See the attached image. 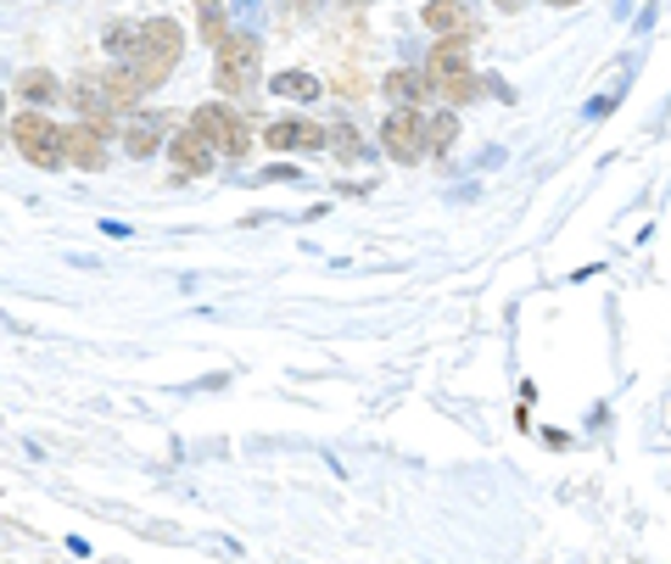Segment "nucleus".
I'll return each mask as SVG.
<instances>
[{"label": "nucleus", "instance_id": "1", "mask_svg": "<svg viewBox=\"0 0 671 564\" xmlns=\"http://www.w3.org/2000/svg\"><path fill=\"white\" fill-rule=\"evenodd\" d=\"M12 146H18V151H23V162H29V168H40V173L67 168V124L45 118L40 107H23V113L12 118Z\"/></svg>", "mask_w": 671, "mask_h": 564}, {"label": "nucleus", "instance_id": "2", "mask_svg": "<svg viewBox=\"0 0 671 564\" xmlns=\"http://www.w3.org/2000/svg\"><path fill=\"white\" fill-rule=\"evenodd\" d=\"M180 56H185V29L174 18H151V23H140V56L129 67L140 73L146 89H157V84H168V73L180 67Z\"/></svg>", "mask_w": 671, "mask_h": 564}, {"label": "nucleus", "instance_id": "3", "mask_svg": "<svg viewBox=\"0 0 671 564\" xmlns=\"http://www.w3.org/2000/svg\"><path fill=\"white\" fill-rule=\"evenodd\" d=\"M258 62H264V40L258 34H230L213 51V84H219V96H252V89H258Z\"/></svg>", "mask_w": 671, "mask_h": 564}, {"label": "nucleus", "instance_id": "4", "mask_svg": "<svg viewBox=\"0 0 671 564\" xmlns=\"http://www.w3.org/2000/svg\"><path fill=\"white\" fill-rule=\"evenodd\" d=\"M191 129L207 140V146H219V157H246L252 151V124H246V113H235L230 102H207V107H196L191 113Z\"/></svg>", "mask_w": 671, "mask_h": 564}, {"label": "nucleus", "instance_id": "5", "mask_svg": "<svg viewBox=\"0 0 671 564\" xmlns=\"http://www.w3.org/2000/svg\"><path fill=\"white\" fill-rule=\"evenodd\" d=\"M381 151L403 168L426 157V107H392L381 118Z\"/></svg>", "mask_w": 671, "mask_h": 564}, {"label": "nucleus", "instance_id": "6", "mask_svg": "<svg viewBox=\"0 0 671 564\" xmlns=\"http://www.w3.org/2000/svg\"><path fill=\"white\" fill-rule=\"evenodd\" d=\"M107 140H113V135H107L102 124H90V118L67 124V168H78V173H102L107 157H113Z\"/></svg>", "mask_w": 671, "mask_h": 564}, {"label": "nucleus", "instance_id": "7", "mask_svg": "<svg viewBox=\"0 0 671 564\" xmlns=\"http://www.w3.org/2000/svg\"><path fill=\"white\" fill-rule=\"evenodd\" d=\"M67 96H73V107H78V118H90V124H102L107 135L118 129V102L107 96V84H102V73H78L73 84H67Z\"/></svg>", "mask_w": 671, "mask_h": 564}, {"label": "nucleus", "instance_id": "8", "mask_svg": "<svg viewBox=\"0 0 671 564\" xmlns=\"http://www.w3.org/2000/svg\"><path fill=\"white\" fill-rule=\"evenodd\" d=\"M168 162H174V173H180V179H202V173H213L219 146H207L196 129H180L174 140H168Z\"/></svg>", "mask_w": 671, "mask_h": 564}, {"label": "nucleus", "instance_id": "9", "mask_svg": "<svg viewBox=\"0 0 671 564\" xmlns=\"http://www.w3.org/2000/svg\"><path fill=\"white\" fill-rule=\"evenodd\" d=\"M264 140H269L275 151H319V146H330V129L313 124V118H275V124L264 129Z\"/></svg>", "mask_w": 671, "mask_h": 564}, {"label": "nucleus", "instance_id": "10", "mask_svg": "<svg viewBox=\"0 0 671 564\" xmlns=\"http://www.w3.org/2000/svg\"><path fill=\"white\" fill-rule=\"evenodd\" d=\"M168 124H174V118H151V113H135L129 124H124V151L135 157V162H146V157H157L162 146H168Z\"/></svg>", "mask_w": 671, "mask_h": 564}, {"label": "nucleus", "instance_id": "11", "mask_svg": "<svg viewBox=\"0 0 671 564\" xmlns=\"http://www.w3.org/2000/svg\"><path fill=\"white\" fill-rule=\"evenodd\" d=\"M426 29L437 34V40H448V34H481V23L470 18V0H426Z\"/></svg>", "mask_w": 671, "mask_h": 564}, {"label": "nucleus", "instance_id": "12", "mask_svg": "<svg viewBox=\"0 0 671 564\" xmlns=\"http://www.w3.org/2000/svg\"><path fill=\"white\" fill-rule=\"evenodd\" d=\"M381 89H386L397 107H426V102L437 96V84L426 78V67H392V73L381 78Z\"/></svg>", "mask_w": 671, "mask_h": 564}, {"label": "nucleus", "instance_id": "13", "mask_svg": "<svg viewBox=\"0 0 671 564\" xmlns=\"http://www.w3.org/2000/svg\"><path fill=\"white\" fill-rule=\"evenodd\" d=\"M470 34H448V40H437L432 51H426V78L437 84V78H448V73H459V67H470Z\"/></svg>", "mask_w": 671, "mask_h": 564}, {"label": "nucleus", "instance_id": "14", "mask_svg": "<svg viewBox=\"0 0 671 564\" xmlns=\"http://www.w3.org/2000/svg\"><path fill=\"white\" fill-rule=\"evenodd\" d=\"M102 84H107V96L118 102V113H129V107L146 96V84H140V73H135L129 62H113V67H102Z\"/></svg>", "mask_w": 671, "mask_h": 564}, {"label": "nucleus", "instance_id": "15", "mask_svg": "<svg viewBox=\"0 0 671 564\" xmlns=\"http://www.w3.org/2000/svg\"><path fill=\"white\" fill-rule=\"evenodd\" d=\"M481 89H487V84H481V73H476V67H459V73L437 78V96H443L454 113H459V107H470V102H481Z\"/></svg>", "mask_w": 671, "mask_h": 564}, {"label": "nucleus", "instance_id": "16", "mask_svg": "<svg viewBox=\"0 0 671 564\" xmlns=\"http://www.w3.org/2000/svg\"><path fill=\"white\" fill-rule=\"evenodd\" d=\"M102 45H107V56H113V62H135V56H140V23L113 18V23L102 29Z\"/></svg>", "mask_w": 671, "mask_h": 564}, {"label": "nucleus", "instance_id": "17", "mask_svg": "<svg viewBox=\"0 0 671 564\" xmlns=\"http://www.w3.org/2000/svg\"><path fill=\"white\" fill-rule=\"evenodd\" d=\"M18 96H23V102L51 107V102H62V96H67V89L56 84V73H51V67H29V73L18 78Z\"/></svg>", "mask_w": 671, "mask_h": 564}, {"label": "nucleus", "instance_id": "18", "mask_svg": "<svg viewBox=\"0 0 671 564\" xmlns=\"http://www.w3.org/2000/svg\"><path fill=\"white\" fill-rule=\"evenodd\" d=\"M196 34H202V45H224L235 29H230V18H224V7H219V0H196Z\"/></svg>", "mask_w": 671, "mask_h": 564}, {"label": "nucleus", "instance_id": "19", "mask_svg": "<svg viewBox=\"0 0 671 564\" xmlns=\"http://www.w3.org/2000/svg\"><path fill=\"white\" fill-rule=\"evenodd\" d=\"M454 140H459V113H454V107L426 113V151H432V157H443Z\"/></svg>", "mask_w": 671, "mask_h": 564}, {"label": "nucleus", "instance_id": "20", "mask_svg": "<svg viewBox=\"0 0 671 564\" xmlns=\"http://www.w3.org/2000/svg\"><path fill=\"white\" fill-rule=\"evenodd\" d=\"M269 89H275V96L313 102V96H319V78H308V73H275V78H269Z\"/></svg>", "mask_w": 671, "mask_h": 564}, {"label": "nucleus", "instance_id": "21", "mask_svg": "<svg viewBox=\"0 0 671 564\" xmlns=\"http://www.w3.org/2000/svg\"><path fill=\"white\" fill-rule=\"evenodd\" d=\"M330 146H336V157H342V162H359V151H364V146H359V135H353L348 124H336Z\"/></svg>", "mask_w": 671, "mask_h": 564}, {"label": "nucleus", "instance_id": "22", "mask_svg": "<svg viewBox=\"0 0 671 564\" xmlns=\"http://www.w3.org/2000/svg\"><path fill=\"white\" fill-rule=\"evenodd\" d=\"M492 7H498V12H521V7H526V0H492Z\"/></svg>", "mask_w": 671, "mask_h": 564}, {"label": "nucleus", "instance_id": "23", "mask_svg": "<svg viewBox=\"0 0 671 564\" xmlns=\"http://www.w3.org/2000/svg\"><path fill=\"white\" fill-rule=\"evenodd\" d=\"M543 7H582V0H543Z\"/></svg>", "mask_w": 671, "mask_h": 564}, {"label": "nucleus", "instance_id": "24", "mask_svg": "<svg viewBox=\"0 0 671 564\" xmlns=\"http://www.w3.org/2000/svg\"><path fill=\"white\" fill-rule=\"evenodd\" d=\"M0 124H7V96H0Z\"/></svg>", "mask_w": 671, "mask_h": 564}, {"label": "nucleus", "instance_id": "25", "mask_svg": "<svg viewBox=\"0 0 671 564\" xmlns=\"http://www.w3.org/2000/svg\"><path fill=\"white\" fill-rule=\"evenodd\" d=\"M348 7H364V0H348Z\"/></svg>", "mask_w": 671, "mask_h": 564}]
</instances>
